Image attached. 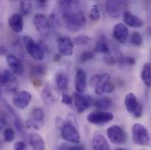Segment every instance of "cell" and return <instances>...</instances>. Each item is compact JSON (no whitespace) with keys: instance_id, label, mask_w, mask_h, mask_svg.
I'll return each mask as SVG.
<instances>
[{"instance_id":"6da1fadb","label":"cell","mask_w":151,"mask_h":150,"mask_svg":"<svg viewBox=\"0 0 151 150\" xmlns=\"http://www.w3.org/2000/svg\"><path fill=\"white\" fill-rule=\"evenodd\" d=\"M63 19L66 28L70 32H78L86 25V19L81 10H69L63 11Z\"/></svg>"},{"instance_id":"7a4b0ae2","label":"cell","mask_w":151,"mask_h":150,"mask_svg":"<svg viewBox=\"0 0 151 150\" xmlns=\"http://www.w3.org/2000/svg\"><path fill=\"white\" fill-rule=\"evenodd\" d=\"M132 136H133V141L136 145L146 146L150 141V137L148 129L140 123H135L133 126Z\"/></svg>"},{"instance_id":"3957f363","label":"cell","mask_w":151,"mask_h":150,"mask_svg":"<svg viewBox=\"0 0 151 150\" xmlns=\"http://www.w3.org/2000/svg\"><path fill=\"white\" fill-rule=\"evenodd\" d=\"M23 42L28 55L35 61H41L45 57V51L39 43H36L30 36H24Z\"/></svg>"},{"instance_id":"277c9868","label":"cell","mask_w":151,"mask_h":150,"mask_svg":"<svg viewBox=\"0 0 151 150\" xmlns=\"http://www.w3.org/2000/svg\"><path fill=\"white\" fill-rule=\"evenodd\" d=\"M60 130H61L62 138L64 141L71 142V143H76V144L80 142L81 138H80V134L78 132V128L76 127L72 124L65 121L64 124L60 128Z\"/></svg>"},{"instance_id":"5b68a950","label":"cell","mask_w":151,"mask_h":150,"mask_svg":"<svg viewBox=\"0 0 151 150\" xmlns=\"http://www.w3.org/2000/svg\"><path fill=\"white\" fill-rule=\"evenodd\" d=\"M124 103H125L127 111L130 114H132L134 118H139L142 117V115L143 113L142 106L138 102L137 98L135 97L134 94H133V93L127 94L125 97Z\"/></svg>"},{"instance_id":"8992f818","label":"cell","mask_w":151,"mask_h":150,"mask_svg":"<svg viewBox=\"0 0 151 150\" xmlns=\"http://www.w3.org/2000/svg\"><path fill=\"white\" fill-rule=\"evenodd\" d=\"M114 118V115L110 112L106 111H94L88 114L87 120L89 123L98 126H102L109 123Z\"/></svg>"},{"instance_id":"52a82bcc","label":"cell","mask_w":151,"mask_h":150,"mask_svg":"<svg viewBox=\"0 0 151 150\" xmlns=\"http://www.w3.org/2000/svg\"><path fill=\"white\" fill-rule=\"evenodd\" d=\"M109 141L115 145H122L127 141V133L118 125H113L106 130Z\"/></svg>"},{"instance_id":"ba28073f","label":"cell","mask_w":151,"mask_h":150,"mask_svg":"<svg viewBox=\"0 0 151 150\" xmlns=\"http://www.w3.org/2000/svg\"><path fill=\"white\" fill-rule=\"evenodd\" d=\"M111 81V76L107 73L100 75H93L90 80V84L94 87L95 93L99 96H101L105 93V89L106 84Z\"/></svg>"},{"instance_id":"9c48e42d","label":"cell","mask_w":151,"mask_h":150,"mask_svg":"<svg viewBox=\"0 0 151 150\" xmlns=\"http://www.w3.org/2000/svg\"><path fill=\"white\" fill-rule=\"evenodd\" d=\"M45 123V113L43 109L36 107L33 109L31 116L27 120L26 124L28 128H34L40 130Z\"/></svg>"},{"instance_id":"30bf717a","label":"cell","mask_w":151,"mask_h":150,"mask_svg":"<svg viewBox=\"0 0 151 150\" xmlns=\"http://www.w3.org/2000/svg\"><path fill=\"white\" fill-rule=\"evenodd\" d=\"M72 98H73L74 106L78 113H84L89 107H91L94 104L91 97L85 96L83 94H80L78 92H74Z\"/></svg>"},{"instance_id":"8fae6325","label":"cell","mask_w":151,"mask_h":150,"mask_svg":"<svg viewBox=\"0 0 151 150\" xmlns=\"http://www.w3.org/2000/svg\"><path fill=\"white\" fill-rule=\"evenodd\" d=\"M34 25L39 34L43 36H47L50 33L51 27L49 20L43 13H37L34 17Z\"/></svg>"},{"instance_id":"7c38bea8","label":"cell","mask_w":151,"mask_h":150,"mask_svg":"<svg viewBox=\"0 0 151 150\" xmlns=\"http://www.w3.org/2000/svg\"><path fill=\"white\" fill-rule=\"evenodd\" d=\"M32 100V95L27 90H18L12 98L13 106L19 109H25Z\"/></svg>"},{"instance_id":"4fadbf2b","label":"cell","mask_w":151,"mask_h":150,"mask_svg":"<svg viewBox=\"0 0 151 150\" xmlns=\"http://www.w3.org/2000/svg\"><path fill=\"white\" fill-rule=\"evenodd\" d=\"M127 4V3L124 1H107L106 3V10L111 17L118 18L124 12V9Z\"/></svg>"},{"instance_id":"5bb4252c","label":"cell","mask_w":151,"mask_h":150,"mask_svg":"<svg viewBox=\"0 0 151 150\" xmlns=\"http://www.w3.org/2000/svg\"><path fill=\"white\" fill-rule=\"evenodd\" d=\"M41 98L45 105L53 106L58 101V99L60 98V95L55 88L47 85L43 88L41 91Z\"/></svg>"},{"instance_id":"9a60e30c","label":"cell","mask_w":151,"mask_h":150,"mask_svg":"<svg viewBox=\"0 0 151 150\" xmlns=\"http://www.w3.org/2000/svg\"><path fill=\"white\" fill-rule=\"evenodd\" d=\"M58 50L61 55L70 56L73 55L74 43L70 37L63 36L58 39Z\"/></svg>"},{"instance_id":"2e32d148","label":"cell","mask_w":151,"mask_h":150,"mask_svg":"<svg viewBox=\"0 0 151 150\" xmlns=\"http://www.w3.org/2000/svg\"><path fill=\"white\" fill-rule=\"evenodd\" d=\"M6 62L13 74L21 75L25 72V68L20 60L12 54H8L6 55Z\"/></svg>"},{"instance_id":"e0dca14e","label":"cell","mask_w":151,"mask_h":150,"mask_svg":"<svg viewBox=\"0 0 151 150\" xmlns=\"http://www.w3.org/2000/svg\"><path fill=\"white\" fill-rule=\"evenodd\" d=\"M113 38L120 44H125L129 37V31L127 27L123 23H118L113 29Z\"/></svg>"},{"instance_id":"ac0fdd59","label":"cell","mask_w":151,"mask_h":150,"mask_svg":"<svg viewBox=\"0 0 151 150\" xmlns=\"http://www.w3.org/2000/svg\"><path fill=\"white\" fill-rule=\"evenodd\" d=\"M87 87V75L83 69H78L75 76V88L76 92L83 94Z\"/></svg>"},{"instance_id":"d6986e66","label":"cell","mask_w":151,"mask_h":150,"mask_svg":"<svg viewBox=\"0 0 151 150\" xmlns=\"http://www.w3.org/2000/svg\"><path fill=\"white\" fill-rule=\"evenodd\" d=\"M122 14H123V20L127 27L140 28L143 26V20L141 18L130 12L129 11H124Z\"/></svg>"},{"instance_id":"ffe728a7","label":"cell","mask_w":151,"mask_h":150,"mask_svg":"<svg viewBox=\"0 0 151 150\" xmlns=\"http://www.w3.org/2000/svg\"><path fill=\"white\" fill-rule=\"evenodd\" d=\"M8 24L12 31H13L16 34H19L22 32L24 27V20L19 13H13L11 15V17L8 19Z\"/></svg>"},{"instance_id":"44dd1931","label":"cell","mask_w":151,"mask_h":150,"mask_svg":"<svg viewBox=\"0 0 151 150\" xmlns=\"http://www.w3.org/2000/svg\"><path fill=\"white\" fill-rule=\"evenodd\" d=\"M28 141L33 150H46L45 141L38 133H31L28 137Z\"/></svg>"},{"instance_id":"7402d4cb","label":"cell","mask_w":151,"mask_h":150,"mask_svg":"<svg viewBox=\"0 0 151 150\" xmlns=\"http://www.w3.org/2000/svg\"><path fill=\"white\" fill-rule=\"evenodd\" d=\"M93 150H111L106 139L101 134H96L92 140Z\"/></svg>"},{"instance_id":"603a6c76","label":"cell","mask_w":151,"mask_h":150,"mask_svg":"<svg viewBox=\"0 0 151 150\" xmlns=\"http://www.w3.org/2000/svg\"><path fill=\"white\" fill-rule=\"evenodd\" d=\"M110 51H111V49L109 47L107 39L104 35H100L97 40L95 47H94V53L108 55V54H110Z\"/></svg>"},{"instance_id":"cb8c5ba5","label":"cell","mask_w":151,"mask_h":150,"mask_svg":"<svg viewBox=\"0 0 151 150\" xmlns=\"http://www.w3.org/2000/svg\"><path fill=\"white\" fill-rule=\"evenodd\" d=\"M3 74V81H2V84L6 85L11 90H15L16 89L13 87V85L18 87V82L14 76V74L9 70H4Z\"/></svg>"},{"instance_id":"d4e9b609","label":"cell","mask_w":151,"mask_h":150,"mask_svg":"<svg viewBox=\"0 0 151 150\" xmlns=\"http://www.w3.org/2000/svg\"><path fill=\"white\" fill-rule=\"evenodd\" d=\"M55 84H56V87L62 90V91H64L67 90L68 88V85H69V78L66 74L63 73V72H59L55 75Z\"/></svg>"},{"instance_id":"484cf974","label":"cell","mask_w":151,"mask_h":150,"mask_svg":"<svg viewBox=\"0 0 151 150\" xmlns=\"http://www.w3.org/2000/svg\"><path fill=\"white\" fill-rule=\"evenodd\" d=\"M46 74V68L43 65H35L31 70V76L32 79H34V83H36V82L40 83V79Z\"/></svg>"},{"instance_id":"4316f807","label":"cell","mask_w":151,"mask_h":150,"mask_svg":"<svg viewBox=\"0 0 151 150\" xmlns=\"http://www.w3.org/2000/svg\"><path fill=\"white\" fill-rule=\"evenodd\" d=\"M141 77L143 83L147 87H151V63H145L142 67Z\"/></svg>"},{"instance_id":"83f0119b","label":"cell","mask_w":151,"mask_h":150,"mask_svg":"<svg viewBox=\"0 0 151 150\" xmlns=\"http://www.w3.org/2000/svg\"><path fill=\"white\" fill-rule=\"evenodd\" d=\"M112 99L108 97H104V98H99L97 99L95 102H94V106L99 109L100 111H105L106 109H108L111 106H112Z\"/></svg>"},{"instance_id":"f1b7e54d","label":"cell","mask_w":151,"mask_h":150,"mask_svg":"<svg viewBox=\"0 0 151 150\" xmlns=\"http://www.w3.org/2000/svg\"><path fill=\"white\" fill-rule=\"evenodd\" d=\"M20 10H21V13L25 16H28L32 13L33 11V4L30 1H21L20 4Z\"/></svg>"},{"instance_id":"f546056e","label":"cell","mask_w":151,"mask_h":150,"mask_svg":"<svg viewBox=\"0 0 151 150\" xmlns=\"http://www.w3.org/2000/svg\"><path fill=\"white\" fill-rule=\"evenodd\" d=\"M89 17L91 19V21L93 22H97L100 19V17H101V12H100V10L99 8V6L97 5H93L89 12Z\"/></svg>"},{"instance_id":"4dcf8cb0","label":"cell","mask_w":151,"mask_h":150,"mask_svg":"<svg viewBox=\"0 0 151 150\" xmlns=\"http://www.w3.org/2000/svg\"><path fill=\"white\" fill-rule=\"evenodd\" d=\"M129 41L131 44L134 45V46H137V47H140L142 45L143 43V39L142 36L141 35L140 33L138 32H134L131 35H130V39H129Z\"/></svg>"},{"instance_id":"1f68e13d","label":"cell","mask_w":151,"mask_h":150,"mask_svg":"<svg viewBox=\"0 0 151 150\" xmlns=\"http://www.w3.org/2000/svg\"><path fill=\"white\" fill-rule=\"evenodd\" d=\"M48 20H49V23H50V27H53V28H58L61 26L59 17L57 16V14H55L54 12L50 13Z\"/></svg>"},{"instance_id":"d6a6232c","label":"cell","mask_w":151,"mask_h":150,"mask_svg":"<svg viewBox=\"0 0 151 150\" xmlns=\"http://www.w3.org/2000/svg\"><path fill=\"white\" fill-rule=\"evenodd\" d=\"M4 138L6 142H12L15 139V132L12 128L7 127L4 132Z\"/></svg>"},{"instance_id":"836d02e7","label":"cell","mask_w":151,"mask_h":150,"mask_svg":"<svg viewBox=\"0 0 151 150\" xmlns=\"http://www.w3.org/2000/svg\"><path fill=\"white\" fill-rule=\"evenodd\" d=\"M91 40V38L87 35H78L76 37L74 38L73 39V43L74 45H78V46H83V45H86L88 44V42Z\"/></svg>"},{"instance_id":"e575fe53","label":"cell","mask_w":151,"mask_h":150,"mask_svg":"<svg viewBox=\"0 0 151 150\" xmlns=\"http://www.w3.org/2000/svg\"><path fill=\"white\" fill-rule=\"evenodd\" d=\"M95 53L92 52V51H85L83 53L81 54V56H80V61L82 62H86L91 59H93L95 57Z\"/></svg>"},{"instance_id":"d590c367","label":"cell","mask_w":151,"mask_h":150,"mask_svg":"<svg viewBox=\"0 0 151 150\" xmlns=\"http://www.w3.org/2000/svg\"><path fill=\"white\" fill-rule=\"evenodd\" d=\"M118 62H119L120 64H124V65L126 64V65L132 66V65L135 64V60H134V58L130 57V56H127V57L121 56L118 59Z\"/></svg>"},{"instance_id":"8d00e7d4","label":"cell","mask_w":151,"mask_h":150,"mask_svg":"<svg viewBox=\"0 0 151 150\" xmlns=\"http://www.w3.org/2000/svg\"><path fill=\"white\" fill-rule=\"evenodd\" d=\"M62 102L64 104V105H67V106H71L72 103H73V98L68 94H63L62 96Z\"/></svg>"},{"instance_id":"74e56055","label":"cell","mask_w":151,"mask_h":150,"mask_svg":"<svg viewBox=\"0 0 151 150\" xmlns=\"http://www.w3.org/2000/svg\"><path fill=\"white\" fill-rule=\"evenodd\" d=\"M67 122H69V123L72 124L73 126H75L76 127H77V128H78V123H77L76 118V117L74 116V115H72V114L68 115V117H67Z\"/></svg>"},{"instance_id":"f35d334b","label":"cell","mask_w":151,"mask_h":150,"mask_svg":"<svg viewBox=\"0 0 151 150\" xmlns=\"http://www.w3.org/2000/svg\"><path fill=\"white\" fill-rule=\"evenodd\" d=\"M105 62L108 64V65H114L117 62H118V60L113 56V55H111V56H106L105 57Z\"/></svg>"},{"instance_id":"ab89813d","label":"cell","mask_w":151,"mask_h":150,"mask_svg":"<svg viewBox=\"0 0 151 150\" xmlns=\"http://www.w3.org/2000/svg\"><path fill=\"white\" fill-rule=\"evenodd\" d=\"M14 150H26V144L23 141H17L14 144Z\"/></svg>"},{"instance_id":"60d3db41","label":"cell","mask_w":151,"mask_h":150,"mask_svg":"<svg viewBox=\"0 0 151 150\" xmlns=\"http://www.w3.org/2000/svg\"><path fill=\"white\" fill-rule=\"evenodd\" d=\"M69 150H85L83 145H76L72 147H69Z\"/></svg>"},{"instance_id":"b9f144b4","label":"cell","mask_w":151,"mask_h":150,"mask_svg":"<svg viewBox=\"0 0 151 150\" xmlns=\"http://www.w3.org/2000/svg\"><path fill=\"white\" fill-rule=\"evenodd\" d=\"M36 4H37L39 7L42 8V7H45L47 4V2L46 0H40V1L38 0V1H36Z\"/></svg>"},{"instance_id":"7bdbcfd3","label":"cell","mask_w":151,"mask_h":150,"mask_svg":"<svg viewBox=\"0 0 151 150\" xmlns=\"http://www.w3.org/2000/svg\"><path fill=\"white\" fill-rule=\"evenodd\" d=\"M6 125V119L4 117L0 116V130H2Z\"/></svg>"},{"instance_id":"ee69618b","label":"cell","mask_w":151,"mask_h":150,"mask_svg":"<svg viewBox=\"0 0 151 150\" xmlns=\"http://www.w3.org/2000/svg\"><path fill=\"white\" fill-rule=\"evenodd\" d=\"M59 150H69V147H68L66 144H62V145L60 146Z\"/></svg>"},{"instance_id":"f6af8a7d","label":"cell","mask_w":151,"mask_h":150,"mask_svg":"<svg viewBox=\"0 0 151 150\" xmlns=\"http://www.w3.org/2000/svg\"><path fill=\"white\" fill-rule=\"evenodd\" d=\"M5 52H6V49L3 46H0V55H4L5 54Z\"/></svg>"},{"instance_id":"bcb514c9","label":"cell","mask_w":151,"mask_h":150,"mask_svg":"<svg viewBox=\"0 0 151 150\" xmlns=\"http://www.w3.org/2000/svg\"><path fill=\"white\" fill-rule=\"evenodd\" d=\"M2 81H3V74L0 71V83H2Z\"/></svg>"},{"instance_id":"7dc6e473","label":"cell","mask_w":151,"mask_h":150,"mask_svg":"<svg viewBox=\"0 0 151 150\" xmlns=\"http://www.w3.org/2000/svg\"><path fill=\"white\" fill-rule=\"evenodd\" d=\"M3 149V143H2V141H0V150Z\"/></svg>"},{"instance_id":"c3c4849f","label":"cell","mask_w":151,"mask_h":150,"mask_svg":"<svg viewBox=\"0 0 151 150\" xmlns=\"http://www.w3.org/2000/svg\"><path fill=\"white\" fill-rule=\"evenodd\" d=\"M115 150H127V149H121V148H119V149H116Z\"/></svg>"},{"instance_id":"681fc988","label":"cell","mask_w":151,"mask_h":150,"mask_svg":"<svg viewBox=\"0 0 151 150\" xmlns=\"http://www.w3.org/2000/svg\"><path fill=\"white\" fill-rule=\"evenodd\" d=\"M150 36H151V28L150 29Z\"/></svg>"},{"instance_id":"f907efd6","label":"cell","mask_w":151,"mask_h":150,"mask_svg":"<svg viewBox=\"0 0 151 150\" xmlns=\"http://www.w3.org/2000/svg\"><path fill=\"white\" fill-rule=\"evenodd\" d=\"M0 27H1V25H0Z\"/></svg>"},{"instance_id":"816d5d0a","label":"cell","mask_w":151,"mask_h":150,"mask_svg":"<svg viewBox=\"0 0 151 150\" xmlns=\"http://www.w3.org/2000/svg\"><path fill=\"white\" fill-rule=\"evenodd\" d=\"M150 12H151V10H150Z\"/></svg>"}]
</instances>
